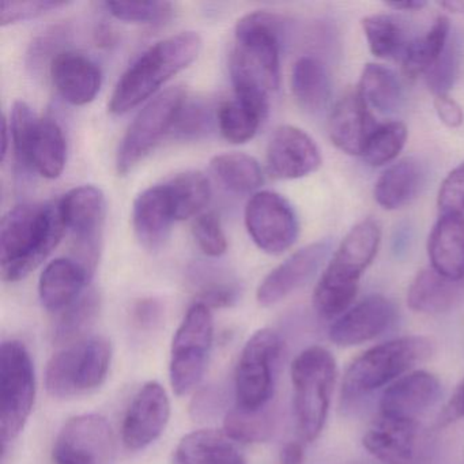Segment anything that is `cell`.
Instances as JSON below:
<instances>
[{
	"instance_id": "obj_1",
	"label": "cell",
	"mask_w": 464,
	"mask_h": 464,
	"mask_svg": "<svg viewBox=\"0 0 464 464\" xmlns=\"http://www.w3.org/2000/svg\"><path fill=\"white\" fill-rule=\"evenodd\" d=\"M66 227L59 202L15 206L0 224V270L6 282L34 273L61 243Z\"/></svg>"
},
{
	"instance_id": "obj_2",
	"label": "cell",
	"mask_w": 464,
	"mask_h": 464,
	"mask_svg": "<svg viewBox=\"0 0 464 464\" xmlns=\"http://www.w3.org/2000/svg\"><path fill=\"white\" fill-rule=\"evenodd\" d=\"M282 31L284 23L271 13H251L238 21L230 58L236 94L268 96L279 88Z\"/></svg>"
},
{
	"instance_id": "obj_3",
	"label": "cell",
	"mask_w": 464,
	"mask_h": 464,
	"mask_svg": "<svg viewBox=\"0 0 464 464\" xmlns=\"http://www.w3.org/2000/svg\"><path fill=\"white\" fill-rule=\"evenodd\" d=\"M202 39L197 32H181L146 51L119 81L111 97L110 112L124 115L153 96L165 82L199 56Z\"/></svg>"
},
{
	"instance_id": "obj_4",
	"label": "cell",
	"mask_w": 464,
	"mask_h": 464,
	"mask_svg": "<svg viewBox=\"0 0 464 464\" xmlns=\"http://www.w3.org/2000/svg\"><path fill=\"white\" fill-rule=\"evenodd\" d=\"M430 338L420 335L401 336L376 344L355 358L344 372L341 395L343 401H354L379 388L392 384L433 354Z\"/></svg>"
},
{
	"instance_id": "obj_5",
	"label": "cell",
	"mask_w": 464,
	"mask_h": 464,
	"mask_svg": "<svg viewBox=\"0 0 464 464\" xmlns=\"http://www.w3.org/2000/svg\"><path fill=\"white\" fill-rule=\"evenodd\" d=\"M335 382L336 361L324 347H308L293 361V407L305 441H314L324 429Z\"/></svg>"
},
{
	"instance_id": "obj_6",
	"label": "cell",
	"mask_w": 464,
	"mask_h": 464,
	"mask_svg": "<svg viewBox=\"0 0 464 464\" xmlns=\"http://www.w3.org/2000/svg\"><path fill=\"white\" fill-rule=\"evenodd\" d=\"M112 362V346L104 336H86L53 354L45 371V387L53 398L72 399L102 387Z\"/></svg>"
},
{
	"instance_id": "obj_7",
	"label": "cell",
	"mask_w": 464,
	"mask_h": 464,
	"mask_svg": "<svg viewBox=\"0 0 464 464\" xmlns=\"http://www.w3.org/2000/svg\"><path fill=\"white\" fill-rule=\"evenodd\" d=\"M36 399L34 361L25 344L7 341L0 349V439L2 450L25 428Z\"/></svg>"
},
{
	"instance_id": "obj_8",
	"label": "cell",
	"mask_w": 464,
	"mask_h": 464,
	"mask_svg": "<svg viewBox=\"0 0 464 464\" xmlns=\"http://www.w3.org/2000/svg\"><path fill=\"white\" fill-rule=\"evenodd\" d=\"M282 350L281 336L270 328L256 331L248 339L236 368V407L256 411L270 406Z\"/></svg>"
},
{
	"instance_id": "obj_9",
	"label": "cell",
	"mask_w": 464,
	"mask_h": 464,
	"mask_svg": "<svg viewBox=\"0 0 464 464\" xmlns=\"http://www.w3.org/2000/svg\"><path fill=\"white\" fill-rule=\"evenodd\" d=\"M214 341L211 309L195 303L184 316L170 347V384L176 395L191 392L205 374Z\"/></svg>"
},
{
	"instance_id": "obj_10",
	"label": "cell",
	"mask_w": 464,
	"mask_h": 464,
	"mask_svg": "<svg viewBox=\"0 0 464 464\" xmlns=\"http://www.w3.org/2000/svg\"><path fill=\"white\" fill-rule=\"evenodd\" d=\"M186 99V91L175 86L161 92L138 113L119 146L116 157L119 175L129 173L156 149L165 135L170 134Z\"/></svg>"
},
{
	"instance_id": "obj_11",
	"label": "cell",
	"mask_w": 464,
	"mask_h": 464,
	"mask_svg": "<svg viewBox=\"0 0 464 464\" xmlns=\"http://www.w3.org/2000/svg\"><path fill=\"white\" fill-rule=\"evenodd\" d=\"M64 227L72 233L78 256L74 257L93 276L102 249L107 202L102 189L77 187L59 200Z\"/></svg>"
},
{
	"instance_id": "obj_12",
	"label": "cell",
	"mask_w": 464,
	"mask_h": 464,
	"mask_svg": "<svg viewBox=\"0 0 464 464\" xmlns=\"http://www.w3.org/2000/svg\"><path fill=\"white\" fill-rule=\"evenodd\" d=\"M112 428L99 414L70 418L56 436L53 464H115Z\"/></svg>"
},
{
	"instance_id": "obj_13",
	"label": "cell",
	"mask_w": 464,
	"mask_h": 464,
	"mask_svg": "<svg viewBox=\"0 0 464 464\" xmlns=\"http://www.w3.org/2000/svg\"><path fill=\"white\" fill-rule=\"evenodd\" d=\"M246 227L254 243L267 254L292 248L300 232L292 205L276 192H256L246 203Z\"/></svg>"
},
{
	"instance_id": "obj_14",
	"label": "cell",
	"mask_w": 464,
	"mask_h": 464,
	"mask_svg": "<svg viewBox=\"0 0 464 464\" xmlns=\"http://www.w3.org/2000/svg\"><path fill=\"white\" fill-rule=\"evenodd\" d=\"M170 418V401L160 382L140 387L130 403L121 426V440L130 450H142L160 439Z\"/></svg>"
},
{
	"instance_id": "obj_15",
	"label": "cell",
	"mask_w": 464,
	"mask_h": 464,
	"mask_svg": "<svg viewBox=\"0 0 464 464\" xmlns=\"http://www.w3.org/2000/svg\"><path fill=\"white\" fill-rule=\"evenodd\" d=\"M266 164L274 179L297 180L319 169L322 154L305 131L295 126H281L268 142Z\"/></svg>"
},
{
	"instance_id": "obj_16",
	"label": "cell",
	"mask_w": 464,
	"mask_h": 464,
	"mask_svg": "<svg viewBox=\"0 0 464 464\" xmlns=\"http://www.w3.org/2000/svg\"><path fill=\"white\" fill-rule=\"evenodd\" d=\"M382 243V227L372 218L358 222L339 244L322 274L330 281L360 286V279L372 265Z\"/></svg>"
},
{
	"instance_id": "obj_17",
	"label": "cell",
	"mask_w": 464,
	"mask_h": 464,
	"mask_svg": "<svg viewBox=\"0 0 464 464\" xmlns=\"http://www.w3.org/2000/svg\"><path fill=\"white\" fill-rule=\"evenodd\" d=\"M395 316V306L387 297L371 295L334 320L328 336L336 346H358L382 335Z\"/></svg>"
},
{
	"instance_id": "obj_18",
	"label": "cell",
	"mask_w": 464,
	"mask_h": 464,
	"mask_svg": "<svg viewBox=\"0 0 464 464\" xmlns=\"http://www.w3.org/2000/svg\"><path fill=\"white\" fill-rule=\"evenodd\" d=\"M330 251L328 241H317L295 252L263 279L257 287V303L262 306L281 303L317 273Z\"/></svg>"
},
{
	"instance_id": "obj_19",
	"label": "cell",
	"mask_w": 464,
	"mask_h": 464,
	"mask_svg": "<svg viewBox=\"0 0 464 464\" xmlns=\"http://www.w3.org/2000/svg\"><path fill=\"white\" fill-rule=\"evenodd\" d=\"M441 395V382L428 371H411L388 385L380 399V415L417 420Z\"/></svg>"
},
{
	"instance_id": "obj_20",
	"label": "cell",
	"mask_w": 464,
	"mask_h": 464,
	"mask_svg": "<svg viewBox=\"0 0 464 464\" xmlns=\"http://www.w3.org/2000/svg\"><path fill=\"white\" fill-rule=\"evenodd\" d=\"M417 420L380 415L362 437L363 448L382 464H411L417 453Z\"/></svg>"
},
{
	"instance_id": "obj_21",
	"label": "cell",
	"mask_w": 464,
	"mask_h": 464,
	"mask_svg": "<svg viewBox=\"0 0 464 464\" xmlns=\"http://www.w3.org/2000/svg\"><path fill=\"white\" fill-rule=\"evenodd\" d=\"M379 124L357 92L342 97L328 121L330 140L339 150L350 156H362L372 132Z\"/></svg>"
},
{
	"instance_id": "obj_22",
	"label": "cell",
	"mask_w": 464,
	"mask_h": 464,
	"mask_svg": "<svg viewBox=\"0 0 464 464\" xmlns=\"http://www.w3.org/2000/svg\"><path fill=\"white\" fill-rule=\"evenodd\" d=\"M53 85L70 104H89L102 89V70L82 53L62 51L50 66Z\"/></svg>"
},
{
	"instance_id": "obj_23",
	"label": "cell",
	"mask_w": 464,
	"mask_h": 464,
	"mask_svg": "<svg viewBox=\"0 0 464 464\" xmlns=\"http://www.w3.org/2000/svg\"><path fill=\"white\" fill-rule=\"evenodd\" d=\"M175 221L165 184L150 187L138 195L132 208V227L145 248H160L169 237L170 227Z\"/></svg>"
},
{
	"instance_id": "obj_24",
	"label": "cell",
	"mask_w": 464,
	"mask_h": 464,
	"mask_svg": "<svg viewBox=\"0 0 464 464\" xmlns=\"http://www.w3.org/2000/svg\"><path fill=\"white\" fill-rule=\"evenodd\" d=\"M430 267L452 281H464V214H441L428 240Z\"/></svg>"
},
{
	"instance_id": "obj_25",
	"label": "cell",
	"mask_w": 464,
	"mask_h": 464,
	"mask_svg": "<svg viewBox=\"0 0 464 464\" xmlns=\"http://www.w3.org/2000/svg\"><path fill=\"white\" fill-rule=\"evenodd\" d=\"M92 276L77 260L66 257L53 260L40 276L39 295L43 306L61 314L85 293L83 290Z\"/></svg>"
},
{
	"instance_id": "obj_26",
	"label": "cell",
	"mask_w": 464,
	"mask_h": 464,
	"mask_svg": "<svg viewBox=\"0 0 464 464\" xmlns=\"http://www.w3.org/2000/svg\"><path fill=\"white\" fill-rule=\"evenodd\" d=\"M172 464H246V460L225 431L202 429L180 440Z\"/></svg>"
},
{
	"instance_id": "obj_27",
	"label": "cell",
	"mask_w": 464,
	"mask_h": 464,
	"mask_svg": "<svg viewBox=\"0 0 464 464\" xmlns=\"http://www.w3.org/2000/svg\"><path fill=\"white\" fill-rule=\"evenodd\" d=\"M426 173L415 159H403L391 164L377 179L373 195L384 210H398L411 203L425 186Z\"/></svg>"
},
{
	"instance_id": "obj_28",
	"label": "cell",
	"mask_w": 464,
	"mask_h": 464,
	"mask_svg": "<svg viewBox=\"0 0 464 464\" xmlns=\"http://www.w3.org/2000/svg\"><path fill=\"white\" fill-rule=\"evenodd\" d=\"M463 295V281L445 278L431 267L415 276L407 290V305L417 314H439L450 311Z\"/></svg>"
},
{
	"instance_id": "obj_29",
	"label": "cell",
	"mask_w": 464,
	"mask_h": 464,
	"mask_svg": "<svg viewBox=\"0 0 464 464\" xmlns=\"http://www.w3.org/2000/svg\"><path fill=\"white\" fill-rule=\"evenodd\" d=\"M66 157V140L61 126L53 119H39L29 146L26 169L53 180L63 172Z\"/></svg>"
},
{
	"instance_id": "obj_30",
	"label": "cell",
	"mask_w": 464,
	"mask_h": 464,
	"mask_svg": "<svg viewBox=\"0 0 464 464\" xmlns=\"http://www.w3.org/2000/svg\"><path fill=\"white\" fill-rule=\"evenodd\" d=\"M292 92L297 104L309 113L325 110L331 97V81L324 63L314 56H301L292 70Z\"/></svg>"
},
{
	"instance_id": "obj_31",
	"label": "cell",
	"mask_w": 464,
	"mask_h": 464,
	"mask_svg": "<svg viewBox=\"0 0 464 464\" xmlns=\"http://www.w3.org/2000/svg\"><path fill=\"white\" fill-rule=\"evenodd\" d=\"M450 24L445 15H439L423 36L410 42L403 58V72L410 80L428 74L440 61L450 44Z\"/></svg>"
},
{
	"instance_id": "obj_32",
	"label": "cell",
	"mask_w": 464,
	"mask_h": 464,
	"mask_svg": "<svg viewBox=\"0 0 464 464\" xmlns=\"http://www.w3.org/2000/svg\"><path fill=\"white\" fill-rule=\"evenodd\" d=\"M358 96L371 111L387 115L395 112L401 102V88L392 70L368 63L361 72Z\"/></svg>"
},
{
	"instance_id": "obj_33",
	"label": "cell",
	"mask_w": 464,
	"mask_h": 464,
	"mask_svg": "<svg viewBox=\"0 0 464 464\" xmlns=\"http://www.w3.org/2000/svg\"><path fill=\"white\" fill-rule=\"evenodd\" d=\"M372 55L379 59H401L410 42L406 29L396 18L385 14L368 15L361 21Z\"/></svg>"
},
{
	"instance_id": "obj_34",
	"label": "cell",
	"mask_w": 464,
	"mask_h": 464,
	"mask_svg": "<svg viewBox=\"0 0 464 464\" xmlns=\"http://www.w3.org/2000/svg\"><path fill=\"white\" fill-rule=\"evenodd\" d=\"M176 221H184L199 214L210 203L211 187L200 172H186L165 183Z\"/></svg>"
},
{
	"instance_id": "obj_35",
	"label": "cell",
	"mask_w": 464,
	"mask_h": 464,
	"mask_svg": "<svg viewBox=\"0 0 464 464\" xmlns=\"http://www.w3.org/2000/svg\"><path fill=\"white\" fill-rule=\"evenodd\" d=\"M211 169L227 188L237 194H249L263 184L262 168L248 154H219L211 160Z\"/></svg>"
},
{
	"instance_id": "obj_36",
	"label": "cell",
	"mask_w": 464,
	"mask_h": 464,
	"mask_svg": "<svg viewBox=\"0 0 464 464\" xmlns=\"http://www.w3.org/2000/svg\"><path fill=\"white\" fill-rule=\"evenodd\" d=\"M267 112L235 99L222 102L217 108V124L225 140L241 145L249 142L256 135Z\"/></svg>"
},
{
	"instance_id": "obj_37",
	"label": "cell",
	"mask_w": 464,
	"mask_h": 464,
	"mask_svg": "<svg viewBox=\"0 0 464 464\" xmlns=\"http://www.w3.org/2000/svg\"><path fill=\"white\" fill-rule=\"evenodd\" d=\"M276 420L271 406L256 411L235 407L225 417L224 431L235 442L260 444L268 441L273 436Z\"/></svg>"
},
{
	"instance_id": "obj_38",
	"label": "cell",
	"mask_w": 464,
	"mask_h": 464,
	"mask_svg": "<svg viewBox=\"0 0 464 464\" xmlns=\"http://www.w3.org/2000/svg\"><path fill=\"white\" fill-rule=\"evenodd\" d=\"M100 304L102 301L99 293L96 290H89L62 311L53 330L56 343L67 346L83 339L86 331L99 316Z\"/></svg>"
},
{
	"instance_id": "obj_39",
	"label": "cell",
	"mask_w": 464,
	"mask_h": 464,
	"mask_svg": "<svg viewBox=\"0 0 464 464\" xmlns=\"http://www.w3.org/2000/svg\"><path fill=\"white\" fill-rule=\"evenodd\" d=\"M409 131L401 121H387L379 124L372 132L363 149L362 159L371 167L390 164L403 150Z\"/></svg>"
},
{
	"instance_id": "obj_40",
	"label": "cell",
	"mask_w": 464,
	"mask_h": 464,
	"mask_svg": "<svg viewBox=\"0 0 464 464\" xmlns=\"http://www.w3.org/2000/svg\"><path fill=\"white\" fill-rule=\"evenodd\" d=\"M217 121V111L205 100L186 99L170 134L178 140H194L206 137Z\"/></svg>"
},
{
	"instance_id": "obj_41",
	"label": "cell",
	"mask_w": 464,
	"mask_h": 464,
	"mask_svg": "<svg viewBox=\"0 0 464 464\" xmlns=\"http://www.w3.org/2000/svg\"><path fill=\"white\" fill-rule=\"evenodd\" d=\"M108 12L116 20L132 24H165L173 15L169 2H107Z\"/></svg>"
},
{
	"instance_id": "obj_42",
	"label": "cell",
	"mask_w": 464,
	"mask_h": 464,
	"mask_svg": "<svg viewBox=\"0 0 464 464\" xmlns=\"http://www.w3.org/2000/svg\"><path fill=\"white\" fill-rule=\"evenodd\" d=\"M9 121L10 135H12L13 148H14L18 164L25 168L29 146H31L32 137L39 119L26 102H17L13 105L10 121Z\"/></svg>"
},
{
	"instance_id": "obj_43",
	"label": "cell",
	"mask_w": 464,
	"mask_h": 464,
	"mask_svg": "<svg viewBox=\"0 0 464 464\" xmlns=\"http://www.w3.org/2000/svg\"><path fill=\"white\" fill-rule=\"evenodd\" d=\"M66 6H69V2L58 0H5L0 5V25H12L20 21L42 17Z\"/></svg>"
},
{
	"instance_id": "obj_44",
	"label": "cell",
	"mask_w": 464,
	"mask_h": 464,
	"mask_svg": "<svg viewBox=\"0 0 464 464\" xmlns=\"http://www.w3.org/2000/svg\"><path fill=\"white\" fill-rule=\"evenodd\" d=\"M192 233L198 246L208 256L219 257L227 252V236L216 213H205L198 217Z\"/></svg>"
},
{
	"instance_id": "obj_45",
	"label": "cell",
	"mask_w": 464,
	"mask_h": 464,
	"mask_svg": "<svg viewBox=\"0 0 464 464\" xmlns=\"http://www.w3.org/2000/svg\"><path fill=\"white\" fill-rule=\"evenodd\" d=\"M441 214H464V162L444 179L437 197Z\"/></svg>"
},
{
	"instance_id": "obj_46",
	"label": "cell",
	"mask_w": 464,
	"mask_h": 464,
	"mask_svg": "<svg viewBox=\"0 0 464 464\" xmlns=\"http://www.w3.org/2000/svg\"><path fill=\"white\" fill-rule=\"evenodd\" d=\"M456 72H458V58H456V50L452 44H448L447 50L442 53L440 61L429 70L425 75L428 88L430 89L434 96L440 94H448V91L455 82Z\"/></svg>"
},
{
	"instance_id": "obj_47",
	"label": "cell",
	"mask_w": 464,
	"mask_h": 464,
	"mask_svg": "<svg viewBox=\"0 0 464 464\" xmlns=\"http://www.w3.org/2000/svg\"><path fill=\"white\" fill-rule=\"evenodd\" d=\"M238 295V287L230 282H203L197 303L210 309L229 308L237 303Z\"/></svg>"
},
{
	"instance_id": "obj_48",
	"label": "cell",
	"mask_w": 464,
	"mask_h": 464,
	"mask_svg": "<svg viewBox=\"0 0 464 464\" xmlns=\"http://www.w3.org/2000/svg\"><path fill=\"white\" fill-rule=\"evenodd\" d=\"M434 111H436L437 118L448 129H458L463 124V108L448 94L434 96Z\"/></svg>"
},
{
	"instance_id": "obj_49",
	"label": "cell",
	"mask_w": 464,
	"mask_h": 464,
	"mask_svg": "<svg viewBox=\"0 0 464 464\" xmlns=\"http://www.w3.org/2000/svg\"><path fill=\"white\" fill-rule=\"evenodd\" d=\"M464 418V380L456 387L455 392L440 412L439 425L448 426Z\"/></svg>"
},
{
	"instance_id": "obj_50",
	"label": "cell",
	"mask_w": 464,
	"mask_h": 464,
	"mask_svg": "<svg viewBox=\"0 0 464 464\" xmlns=\"http://www.w3.org/2000/svg\"><path fill=\"white\" fill-rule=\"evenodd\" d=\"M162 316L161 304L153 298L140 300L134 306V320L140 327H153Z\"/></svg>"
},
{
	"instance_id": "obj_51",
	"label": "cell",
	"mask_w": 464,
	"mask_h": 464,
	"mask_svg": "<svg viewBox=\"0 0 464 464\" xmlns=\"http://www.w3.org/2000/svg\"><path fill=\"white\" fill-rule=\"evenodd\" d=\"M305 463V450L303 444L298 441H290L282 448L279 455V464H304Z\"/></svg>"
},
{
	"instance_id": "obj_52",
	"label": "cell",
	"mask_w": 464,
	"mask_h": 464,
	"mask_svg": "<svg viewBox=\"0 0 464 464\" xmlns=\"http://www.w3.org/2000/svg\"><path fill=\"white\" fill-rule=\"evenodd\" d=\"M385 6L393 10H401V12H417L426 6V2L423 0H401V2L395 0V2H387Z\"/></svg>"
},
{
	"instance_id": "obj_53",
	"label": "cell",
	"mask_w": 464,
	"mask_h": 464,
	"mask_svg": "<svg viewBox=\"0 0 464 464\" xmlns=\"http://www.w3.org/2000/svg\"><path fill=\"white\" fill-rule=\"evenodd\" d=\"M10 142H12V135H10L9 121L4 118V121H2V162L6 160Z\"/></svg>"
},
{
	"instance_id": "obj_54",
	"label": "cell",
	"mask_w": 464,
	"mask_h": 464,
	"mask_svg": "<svg viewBox=\"0 0 464 464\" xmlns=\"http://www.w3.org/2000/svg\"><path fill=\"white\" fill-rule=\"evenodd\" d=\"M440 6L445 7L450 12L464 14V2H442V4H440Z\"/></svg>"
}]
</instances>
